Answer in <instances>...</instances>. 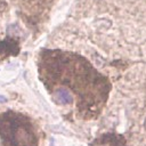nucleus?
Listing matches in <instances>:
<instances>
[{
    "instance_id": "f257e3e1",
    "label": "nucleus",
    "mask_w": 146,
    "mask_h": 146,
    "mask_svg": "<svg viewBox=\"0 0 146 146\" xmlns=\"http://www.w3.org/2000/svg\"><path fill=\"white\" fill-rule=\"evenodd\" d=\"M38 70L48 91L64 88L73 102L76 99V108L83 119L98 116L108 99L112 88L108 78L78 54L44 49L40 52Z\"/></svg>"
},
{
    "instance_id": "f03ea898",
    "label": "nucleus",
    "mask_w": 146,
    "mask_h": 146,
    "mask_svg": "<svg viewBox=\"0 0 146 146\" xmlns=\"http://www.w3.org/2000/svg\"><path fill=\"white\" fill-rule=\"evenodd\" d=\"M0 137L2 146H38L30 119L14 111L0 114Z\"/></svg>"
},
{
    "instance_id": "7ed1b4c3",
    "label": "nucleus",
    "mask_w": 146,
    "mask_h": 146,
    "mask_svg": "<svg viewBox=\"0 0 146 146\" xmlns=\"http://www.w3.org/2000/svg\"><path fill=\"white\" fill-rule=\"evenodd\" d=\"M21 11L34 23L42 21L57 0H13Z\"/></svg>"
},
{
    "instance_id": "20e7f679",
    "label": "nucleus",
    "mask_w": 146,
    "mask_h": 146,
    "mask_svg": "<svg viewBox=\"0 0 146 146\" xmlns=\"http://www.w3.org/2000/svg\"><path fill=\"white\" fill-rule=\"evenodd\" d=\"M94 144H104V145H112V146H125V139L121 135L107 133L103 135L100 138L96 139Z\"/></svg>"
},
{
    "instance_id": "39448f33",
    "label": "nucleus",
    "mask_w": 146,
    "mask_h": 146,
    "mask_svg": "<svg viewBox=\"0 0 146 146\" xmlns=\"http://www.w3.org/2000/svg\"><path fill=\"white\" fill-rule=\"evenodd\" d=\"M8 99L5 97V96H2V95H0V103H6Z\"/></svg>"
},
{
    "instance_id": "423d86ee",
    "label": "nucleus",
    "mask_w": 146,
    "mask_h": 146,
    "mask_svg": "<svg viewBox=\"0 0 146 146\" xmlns=\"http://www.w3.org/2000/svg\"><path fill=\"white\" fill-rule=\"evenodd\" d=\"M145 128H146V120H145Z\"/></svg>"
}]
</instances>
